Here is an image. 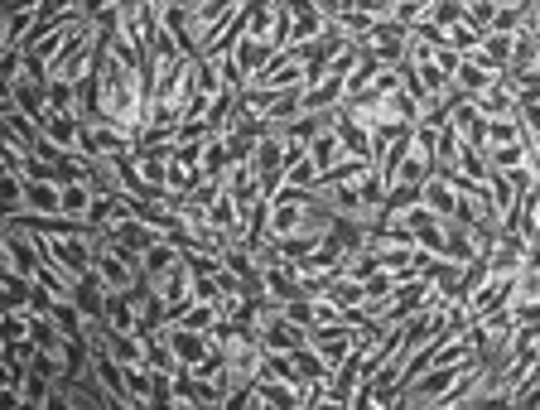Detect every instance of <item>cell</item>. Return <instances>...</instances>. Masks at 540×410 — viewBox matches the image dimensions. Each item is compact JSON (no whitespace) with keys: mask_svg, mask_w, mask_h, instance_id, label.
<instances>
[{"mask_svg":"<svg viewBox=\"0 0 540 410\" xmlns=\"http://www.w3.org/2000/svg\"><path fill=\"white\" fill-rule=\"evenodd\" d=\"M87 377L92 386L102 391V406H116V410H135V391H131V372L111 357V348L92 333V357H87Z\"/></svg>","mask_w":540,"mask_h":410,"instance_id":"cell-1","label":"cell"},{"mask_svg":"<svg viewBox=\"0 0 540 410\" xmlns=\"http://www.w3.org/2000/svg\"><path fill=\"white\" fill-rule=\"evenodd\" d=\"M92 271L107 280V290H116V295H135L140 285H145V271H140V256L135 251H126V246L107 242L102 251H97V266Z\"/></svg>","mask_w":540,"mask_h":410,"instance_id":"cell-2","label":"cell"},{"mask_svg":"<svg viewBox=\"0 0 540 410\" xmlns=\"http://www.w3.org/2000/svg\"><path fill=\"white\" fill-rule=\"evenodd\" d=\"M531 256H536V242H531L526 232H516V227H502V232L492 237V246H487V266L497 275H507V280H516Z\"/></svg>","mask_w":540,"mask_h":410,"instance_id":"cell-3","label":"cell"},{"mask_svg":"<svg viewBox=\"0 0 540 410\" xmlns=\"http://www.w3.org/2000/svg\"><path fill=\"white\" fill-rule=\"evenodd\" d=\"M39 266H44V242H39L34 232L5 227V242H0V271L39 275Z\"/></svg>","mask_w":540,"mask_h":410,"instance_id":"cell-4","label":"cell"},{"mask_svg":"<svg viewBox=\"0 0 540 410\" xmlns=\"http://www.w3.org/2000/svg\"><path fill=\"white\" fill-rule=\"evenodd\" d=\"M82 126H87V160H92V155H131V150H140V140H135L121 121L87 116Z\"/></svg>","mask_w":540,"mask_h":410,"instance_id":"cell-5","label":"cell"},{"mask_svg":"<svg viewBox=\"0 0 540 410\" xmlns=\"http://www.w3.org/2000/svg\"><path fill=\"white\" fill-rule=\"evenodd\" d=\"M405 44H410V29L401 20H381L367 39H362V54H372L381 68H401L405 63Z\"/></svg>","mask_w":540,"mask_h":410,"instance_id":"cell-6","label":"cell"},{"mask_svg":"<svg viewBox=\"0 0 540 410\" xmlns=\"http://www.w3.org/2000/svg\"><path fill=\"white\" fill-rule=\"evenodd\" d=\"M44 29V15L34 10V5H25V10H5L0 15V49L5 54H25L29 39Z\"/></svg>","mask_w":540,"mask_h":410,"instance_id":"cell-7","label":"cell"},{"mask_svg":"<svg viewBox=\"0 0 540 410\" xmlns=\"http://www.w3.org/2000/svg\"><path fill=\"white\" fill-rule=\"evenodd\" d=\"M0 131H5L0 140H10V145H25L29 155H34V150H39V140H44V126H39L34 116H25V111L15 107V102H0Z\"/></svg>","mask_w":540,"mask_h":410,"instance_id":"cell-8","label":"cell"},{"mask_svg":"<svg viewBox=\"0 0 540 410\" xmlns=\"http://www.w3.org/2000/svg\"><path fill=\"white\" fill-rule=\"evenodd\" d=\"M425 203H430L444 222H454V218H459V203H463L459 179H454V174H444V169H434L430 179H425Z\"/></svg>","mask_w":540,"mask_h":410,"instance_id":"cell-9","label":"cell"},{"mask_svg":"<svg viewBox=\"0 0 540 410\" xmlns=\"http://www.w3.org/2000/svg\"><path fill=\"white\" fill-rule=\"evenodd\" d=\"M184 256H189V251L174 242V237H160V242L150 246V251H140V271H145V285H160L164 275L174 271Z\"/></svg>","mask_w":540,"mask_h":410,"instance_id":"cell-10","label":"cell"},{"mask_svg":"<svg viewBox=\"0 0 540 410\" xmlns=\"http://www.w3.org/2000/svg\"><path fill=\"white\" fill-rule=\"evenodd\" d=\"M107 232H111V242H116V246H126V251H135V256H140V251H150V246H155V242L164 237L160 227H155L150 218H140V213H131V218H121L116 227H107Z\"/></svg>","mask_w":540,"mask_h":410,"instance_id":"cell-11","label":"cell"},{"mask_svg":"<svg viewBox=\"0 0 540 410\" xmlns=\"http://www.w3.org/2000/svg\"><path fill=\"white\" fill-rule=\"evenodd\" d=\"M348 107V78L343 73H324L319 82L304 87V111H338Z\"/></svg>","mask_w":540,"mask_h":410,"instance_id":"cell-12","label":"cell"},{"mask_svg":"<svg viewBox=\"0 0 540 410\" xmlns=\"http://www.w3.org/2000/svg\"><path fill=\"white\" fill-rule=\"evenodd\" d=\"M150 290H160V300L169 304V314H184V309L193 304V266H189V256L164 275L160 285H150Z\"/></svg>","mask_w":540,"mask_h":410,"instance_id":"cell-13","label":"cell"},{"mask_svg":"<svg viewBox=\"0 0 540 410\" xmlns=\"http://www.w3.org/2000/svg\"><path fill=\"white\" fill-rule=\"evenodd\" d=\"M468 102L483 111L487 121H502V116H521V102H516V92L507 87V82H492V87H483V92H473Z\"/></svg>","mask_w":540,"mask_h":410,"instance_id":"cell-14","label":"cell"},{"mask_svg":"<svg viewBox=\"0 0 540 410\" xmlns=\"http://www.w3.org/2000/svg\"><path fill=\"white\" fill-rule=\"evenodd\" d=\"M102 328L107 333H140V309H135V295H107V309H102Z\"/></svg>","mask_w":540,"mask_h":410,"instance_id":"cell-15","label":"cell"},{"mask_svg":"<svg viewBox=\"0 0 540 410\" xmlns=\"http://www.w3.org/2000/svg\"><path fill=\"white\" fill-rule=\"evenodd\" d=\"M63 184L58 179H25V213H44V218H63Z\"/></svg>","mask_w":540,"mask_h":410,"instance_id":"cell-16","label":"cell"},{"mask_svg":"<svg viewBox=\"0 0 540 410\" xmlns=\"http://www.w3.org/2000/svg\"><path fill=\"white\" fill-rule=\"evenodd\" d=\"M275 54H280V49H275V44H261V39H242V44L232 49L237 68H242L251 82H256V78H261V73L270 68V63H275Z\"/></svg>","mask_w":540,"mask_h":410,"instance_id":"cell-17","label":"cell"},{"mask_svg":"<svg viewBox=\"0 0 540 410\" xmlns=\"http://www.w3.org/2000/svg\"><path fill=\"white\" fill-rule=\"evenodd\" d=\"M343 155H348V145H343V131H338V126H324L319 136L309 140V160L319 164V174H328Z\"/></svg>","mask_w":540,"mask_h":410,"instance_id":"cell-18","label":"cell"},{"mask_svg":"<svg viewBox=\"0 0 540 410\" xmlns=\"http://www.w3.org/2000/svg\"><path fill=\"white\" fill-rule=\"evenodd\" d=\"M92 198H97V189H92L87 179H68V184H63V203H58V213H63L68 222H87Z\"/></svg>","mask_w":540,"mask_h":410,"instance_id":"cell-19","label":"cell"},{"mask_svg":"<svg viewBox=\"0 0 540 410\" xmlns=\"http://www.w3.org/2000/svg\"><path fill=\"white\" fill-rule=\"evenodd\" d=\"M261 343H266V348H280V353H295V348H304V343H309V328L280 314V319H275V324L261 333Z\"/></svg>","mask_w":540,"mask_h":410,"instance_id":"cell-20","label":"cell"},{"mask_svg":"<svg viewBox=\"0 0 540 410\" xmlns=\"http://www.w3.org/2000/svg\"><path fill=\"white\" fill-rule=\"evenodd\" d=\"M295 20H290V44H314L319 34H328V20L324 10H314V5H304V10H290Z\"/></svg>","mask_w":540,"mask_h":410,"instance_id":"cell-21","label":"cell"},{"mask_svg":"<svg viewBox=\"0 0 540 410\" xmlns=\"http://www.w3.org/2000/svg\"><path fill=\"white\" fill-rule=\"evenodd\" d=\"M492 82H502L497 68H483V63L463 58L459 73H454V92H459V97H473V92H483V87H492Z\"/></svg>","mask_w":540,"mask_h":410,"instance_id":"cell-22","label":"cell"},{"mask_svg":"<svg viewBox=\"0 0 540 410\" xmlns=\"http://www.w3.org/2000/svg\"><path fill=\"white\" fill-rule=\"evenodd\" d=\"M0 304L5 309H29L34 304V275H15V271L0 275Z\"/></svg>","mask_w":540,"mask_h":410,"instance_id":"cell-23","label":"cell"},{"mask_svg":"<svg viewBox=\"0 0 540 410\" xmlns=\"http://www.w3.org/2000/svg\"><path fill=\"white\" fill-rule=\"evenodd\" d=\"M290 357H295V367H299V377H304V382H328V377H333V372L324 367V357H319V348H314V343L295 348Z\"/></svg>","mask_w":540,"mask_h":410,"instance_id":"cell-24","label":"cell"},{"mask_svg":"<svg viewBox=\"0 0 540 410\" xmlns=\"http://www.w3.org/2000/svg\"><path fill=\"white\" fill-rule=\"evenodd\" d=\"M0 213L5 218H20L25 213V174H5V184H0Z\"/></svg>","mask_w":540,"mask_h":410,"instance_id":"cell-25","label":"cell"},{"mask_svg":"<svg viewBox=\"0 0 540 410\" xmlns=\"http://www.w3.org/2000/svg\"><path fill=\"white\" fill-rule=\"evenodd\" d=\"M0 338H34V309H5L0 314Z\"/></svg>","mask_w":540,"mask_h":410,"instance_id":"cell-26","label":"cell"},{"mask_svg":"<svg viewBox=\"0 0 540 410\" xmlns=\"http://www.w3.org/2000/svg\"><path fill=\"white\" fill-rule=\"evenodd\" d=\"M502 82L516 92L521 107H526V102H540V63L536 68H526V73H512V78H502Z\"/></svg>","mask_w":540,"mask_h":410,"instance_id":"cell-27","label":"cell"},{"mask_svg":"<svg viewBox=\"0 0 540 410\" xmlns=\"http://www.w3.org/2000/svg\"><path fill=\"white\" fill-rule=\"evenodd\" d=\"M521 140V116H502V121H487V150H502Z\"/></svg>","mask_w":540,"mask_h":410,"instance_id":"cell-28","label":"cell"},{"mask_svg":"<svg viewBox=\"0 0 540 410\" xmlns=\"http://www.w3.org/2000/svg\"><path fill=\"white\" fill-rule=\"evenodd\" d=\"M468 5V25H478L487 34L492 29V20H497V10H502V0H463Z\"/></svg>","mask_w":540,"mask_h":410,"instance_id":"cell-29","label":"cell"},{"mask_svg":"<svg viewBox=\"0 0 540 410\" xmlns=\"http://www.w3.org/2000/svg\"><path fill=\"white\" fill-rule=\"evenodd\" d=\"M449 44H454L459 54H473V49L483 44V29H478V25H468V20H463V25L449 29Z\"/></svg>","mask_w":540,"mask_h":410,"instance_id":"cell-30","label":"cell"},{"mask_svg":"<svg viewBox=\"0 0 540 410\" xmlns=\"http://www.w3.org/2000/svg\"><path fill=\"white\" fill-rule=\"evenodd\" d=\"M193 300L203 304H222L227 295H222V285H217V275H198L193 271Z\"/></svg>","mask_w":540,"mask_h":410,"instance_id":"cell-31","label":"cell"},{"mask_svg":"<svg viewBox=\"0 0 540 410\" xmlns=\"http://www.w3.org/2000/svg\"><path fill=\"white\" fill-rule=\"evenodd\" d=\"M285 319H295V324H304V328H314V300H309V295L285 300Z\"/></svg>","mask_w":540,"mask_h":410,"instance_id":"cell-32","label":"cell"},{"mask_svg":"<svg viewBox=\"0 0 540 410\" xmlns=\"http://www.w3.org/2000/svg\"><path fill=\"white\" fill-rule=\"evenodd\" d=\"M434 63H439V68L454 78V73H459V63H463V54L454 49V44H439V49H434Z\"/></svg>","mask_w":540,"mask_h":410,"instance_id":"cell-33","label":"cell"},{"mask_svg":"<svg viewBox=\"0 0 540 410\" xmlns=\"http://www.w3.org/2000/svg\"><path fill=\"white\" fill-rule=\"evenodd\" d=\"M526 406H536V410H540V386H536V391H531V401H526Z\"/></svg>","mask_w":540,"mask_h":410,"instance_id":"cell-34","label":"cell"},{"mask_svg":"<svg viewBox=\"0 0 540 410\" xmlns=\"http://www.w3.org/2000/svg\"><path fill=\"white\" fill-rule=\"evenodd\" d=\"M536 63H540V49H536Z\"/></svg>","mask_w":540,"mask_h":410,"instance_id":"cell-35","label":"cell"}]
</instances>
